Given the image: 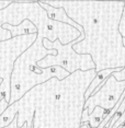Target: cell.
Segmentation results:
<instances>
[{
	"label": "cell",
	"mask_w": 125,
	"mask_h": 128,
	"mask_svg": "<svg viewBox=\"0 0 125 128\" xmlns=\"http://www.w3.org/2000/svg\"><path fill=\"white\" fill-rule=\"evenodd\" d=\"M53 8H63L75 23L82 28V40L72 46L78 55H89L95 72L125 67V47L118 33L124 1H42Z\"/></svg>",
	"instance_id": "7a4b0ae2"
},
{
	"label": "cell",
	"mask_w": 125,
	"mask_h": 128,
	"mask_svg": "<svg viewBox=\"0 0 125 128\" xmlns=\"http://www.w3.org/2000/svg\"><path fill=\"white\" fill-rule=\"evenodd\" d=\"M37 34L22 35L0 42V101L5 98L9 104L10 100V78L14 62L36 40Z\"/></svg>",
	"instance_id": "8992f818"
},
{
	"label": "cell",
	"mask_w": 125,
	"mask_h": 128,
	"mask_svg": "<svg viewBox=\"0 0 125 128\" xmlns=\"http://www.w3.org/2000/svg\"><path fill=\"white\" fill-rule=\"evenodd\" d=\"M76 44V40L67 45H62L59 40L51 43L49 40L43 38V47L48 50L55 49L56 55H48L37 62V66L42 69L49 67H60L65 69L69 74L75 71H89L95 69V66L89 55H78L72 50V46Z\"/></svg>",
	"instance_id": "5b68a950"
},
{
	"label": "cell",
	"mask_w": 125,
	"mask_h": 128,
	"mask_svg": "<svg viewBox=\"0 0 125 128\" xmlns=\"http://www.w3.org/2000/svg\"><path fill=\"white\" fill-rule=\"evenodd\" d=\"M2 28L9 31L11 37H18L22 35H30V34H37V30L29 20H24L18 26H11V25L5 24Z\"/></svg>",
	"instance_id": "30bf717a"
},
{
	"label": "cell",
	"mask_w": 125,
	"mask_h": 128,
	"mask_svg": "<svg viewBox=\"0 0 125 128\" xmlns=\"http://www.w3.org/2000/svg\"><path fill=\"white\" fill-rule=\"evenodd\" d=\"M24 20L36 28L37 36L51 43L58 40L62 45H67L80 36L75 28L48 19L39 1H11L7 8L0 10V42L12 38L10 32L2 28L5 24L18 26Z\"/></svg>",
	"instance_id": "3957f363"
},
{
	"label": "cell",
	"mask_w": 125,
	"mask_h": 128,
	"mask_svg": "<svg viewBox=\"0 0 125 128\" xmlns=\"http://www.w3.org/2000/svg\"><path fill=\"white\" fill-rule=\"evenodd\" d=\"M55 49L48 50L43 47V38L37 36L36 40L14 62L10 78V100L9 105L19 101L27 92L34 86L42 84L49 79L62 81L69 74L60 67H49L42 69L37 62L48 55H56Z\"/></svg>",
	"instance_id": "277c9868"
},
{
	"label": "cell",
	"mask_w": 125,
	"mask_h": 128,
	"mask_svg": "<svg viewBox=\"0 0 125 128\" xmlns=\"http://www.w3.org/2000/svg\"><path fill=\"white\" fill-rule=\"evenodd\" d=\"M39 4L46 11V14H47L48 19L53 20V21H56V22L64 23V24L70 25V26L76 28L77 31L82 32V28L72 21L67 14H66L65 10H64L63 8H53V7H51V6H48V4H43L42 1H39Z\"/></svg>",
	"instance_id": "ba28073f"
},
{
	"label": "cell",
	"mask_w": 125,
	"mask_h": 128,
	"mask_svg": "<svg viewBox=\"0 0 125 128\" xmlns=\"http://www.w3.org/2000/svg\"><path fill=\"white\" fill-rule=\"evenodd\" d=\"M118 33L122 36V38H125V1H124V7H123V11L121 14V19L118 22Z\"/></svg>",
	"instance_id": "4fadbf2b"
},
{
	"label": "cell",
	"mask_w": 125,
	"mask_h": 128,
	"mask_svg": "<svg viewBox=\"0 0 125 128\" xmlns=\"http://www.w3.org/2000/svg\"><path fill=\"white\" fill-rule=\"evenodd\" d=\"M9 106V104H8V102L5 100V98H2L1 101H0V116H1V114L6 110V108Z\"/></svg>",
	"instance_id": "5bb4252c"
},
{
	"label": "cell",
	"mask_w": 125,
	"mask_h": 128,
	"mask_svg": "<svg viewBox=\"0 0 125 128\" xmlns=\"http://www.w3.org/2000/svg\"><path fill=\"white\" fill-rule=\"evenodd\" d=\"M10 4H11V1H0V10H2V9H5V8H7Z\"/></svg>",
	"instance_id": "2e32d148"
},
{
	"label": "cell",
	"mask_w": 125,
	"mask_h": 128,
	"mask_svg": "<svg viewBox=\"0 0 125 128\" xmlns=\"http://www.w3.org/2000/svg\"><path fill=\"white\" fill-rule=\"evenodd\" d=\"M4 128H18V126H17V118L14 117V118H13V120L11 122L9 125H8L7 127H4ZM21 128H28V125H27V124H24Z\"/></svg>",
	"instance_id": "9a60e30c"
},
{
	"label": "cell",
	"mask_w": 125,
	"mask_h": 128,
	"mask_svg": "<svg viewBox=\"0 0 125 128\" xmlns=\"http://www.w3.org/2000/svg\"><path fill=\"white\" fill-rule=\"evenodd\" d=\"M122 68H116V69H104V70H101L97 72V74H95V77L93 78V80L91 81V83L89 84L88 89H87V91L85 92V101L88 98L90 95L93 93V91L95 89L98 88L99 86H100L102 82H104L105 81V79L107 77H110L113 72H116V71H121Z\"/></svg>",
	"instance_id": "8fae6325"
},
{
	"label": "cell",
	"mask_w": 125,
	"mask_h": 128,
	"mask_svg": "<svg viewBox=\"0 0 125 128\" xmlns=\"http://www.w3.org/2000/svg\"><path fill=\"white\" fill-rule=\"evenodd\" d=\"M112 76L114 77V79L116 81H125V67L121 69V71H116V72H113ZM125 124V110H124V113L122 114V116L118 118V120L113 125L112 128H118L121 127L122 125Z\"/></svg>",
	"instance_id": "7c38bea8"
},
{
	"label": "cell",
	"mask_w": 125,
	"mask_h": 128,
	"mask_svg": "<svg viewBox=\"0 0 125 128\" xmlns=\"http://www.w3.org/2000/svg\"><path fill=\"white\" fill-rule=\"evenodd\" d=\"M95 74L94 69L78 70L62 81L49 79L11 104V110L21 123L32 120V128H90L88 123L81 125V114L85 92Z\"/></svg>",
	"instance_id": "6da1fadb"
},
{
	"label": "cell",
	"mask_w": 125,
	"mask_h": 128,
	"mask_svg": "<svg viewBox=\"0 0 125 128\" xmlns=\"http://www.w3.org/2000/svg\"><path fill=\"white\" fill-rule=\"evenodd\" d=\"M124 90L125 81H116L111 74L105 79L103 86L85 101L83 108L88 110L89 115L93 112L95 107H101L109 113L120 100Z\"/></svg>",
	"instance_id": "52a82bcc"
},
{
	"label": "cell",
	"mask_w": 125,
	"mask_h": 128,
	"mask_svg": "<svg viewBox=\"0 0 125 128\" xmlns=\"http://www.w3.org/2000/svg\"><path fill=\"white\" fill-rule=\"evenodd\" d=\"M106 114L107 112H105L101 107H95L90 115L88 114V110L83 108L82 114H81V125L88 123L90 128H97L101 122L103 120V118L105 117Z\"/></svg>",
	"instance_id": "9c48e42d"
}]
</instances>
